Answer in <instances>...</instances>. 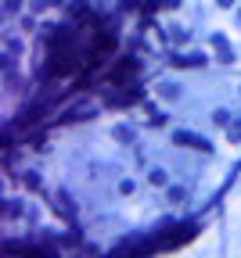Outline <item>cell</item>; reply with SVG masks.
Masks as SVG:
<instances>
[{
    "mask_svg": "<svg viewBox=\"0 0 241 258\" xmlns=\"http://www.w3.org/2000/svg\"><path fill=\"white\" fill-rule=\"evenodd\" d=\"M173 144H180V147H194V151H209V144L202 140L198 133H173Z\"/></svg>",
    "mask_w": 241,
    "mask_h": 258,
    "instance_id": "1",
    "label": "cell"
},
{
    "mask_svg": "<svg viewBox=\"0 0 241 258\" xmlns=\"http://www.w3.org/2000/svg\"><path fill=\"white\" fill-rule=\"evenodd\" d=\"M213 51H216L220 61H234V51H231V43L223 40V36H213Z\"/></svg>",
    "mask_w": 241,
    "mask_h": 258,
    "instance_id": "2",
    "label": "cell"
},
{
    "mask_svg": "<svg viewBox=\"0 0 241 258\" xmlns=\"http://www.w3.org/2000/svg\"><path fill=\"white\" fill-rule=\"evenodd\" d=\"M213 122H216V126H227V122H231V111H227V108H220V111L213 115Z\"/></svg>",
    "mask_w": 241,
    "mask_h": 258,
    "instance_id": "3",
    "label": "cell"
},
{
    "mask_svg": "<svg viewBox=\"0 0 241 258\" xmlns=\"http://www.w3.org/2000/svg\"><path fill=\"white\" fill-rule=\"evenodd\" d=\"M231 140L241 144V118H238V122H231Z\"/></svg>",
    "mask_w": 241,
    "mask_h": 258,
    "instance_id": "4",
    "label": "cell"
},
{
    "mask_svg": "<svg viewBox=\"0 0 241 258\" xmlns=\"http://www.w3.org/2000/svg\"><path fill=\"white\" fill-rule=\"evenodd\" d=\"M152 183H155V187H165V172H162V169L152 172Z\"/></svg>",
    "mask_w": 241,
    "mask_h": 258,
    "instance_id": "5",
    "label": "cell"
},
{
    "mask_svg": "<svg viewBox=\"0 0 241 258\" xmlns=\"http://www.w3.org/2000/svg\"><path fill=\"white\" fill-rule=\"evenodd\" d=\"M162 97H169V101H173V97H180V90H176V86H162Z\"/></svg>",
    "mask_w": 241,
    "mask_h": 258,
    "instance_id": "6",
    "label": "cell"
},
{
    "mask_svg": "<svg viewBox=\"0 0 241 258\" xmlns=\"http://www.w3.org/2000/svg\"><path fill=\"white\" fill-rule=\"evenodd\" d=\"M18 4H22V0H7V4H4V7H7V11H14V7H18Z\"/></svg>",
    "mask_w": 241,
    "mask_h": 258,
    "instance_id": "7",
    "label": "cell"
},
{
    "mask_svg": "<svg viewBox=\"0 0 241 258\" xmlns=\"http://www.w3.org/2000/svg\"><path fill=\"white\" fill-rule=\"evenodd\" d=\"M216 4H220V7H231V4H234V0H216Z\"/></svg>",
    "mask_w": 241,
    "mask_h": 258,
    "instance_id": "8",
    "label": "cell"
},
{
    "mask_svg": "<svg viewBox=\"0 0 241 258\" xmlns=\"http://www.w3.org/2000/svg\"><path fill=\"white\" fill-rule=\"evenodd\" d=\"M238 22H241V14H238Z\"/></svg>",
    "mask_w": 241,
    "mask_h": 258,
    "instance_id": "9",
    "label": "cell"
}]
</instances>
